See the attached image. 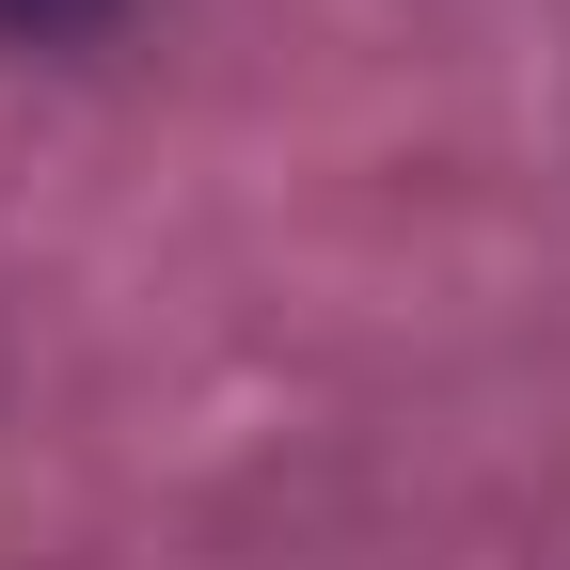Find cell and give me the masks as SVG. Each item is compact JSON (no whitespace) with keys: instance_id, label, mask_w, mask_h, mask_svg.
I'll return each mask as SVG.
<instances>
[{"instance_id":"cell-1","label":"cell","mask_w":570,"mask_h":570,"mask_svg":"<svg viewBox=\"0 0 570 570\" xmlns=\"http://www.w3.org/2000/svg\"><path fill=\"white\" fill-rule=\"evenodd\" d=\"M111 17H127V0H0L17 48H80V32H111Z\"/></svg>"}]
</instances>
